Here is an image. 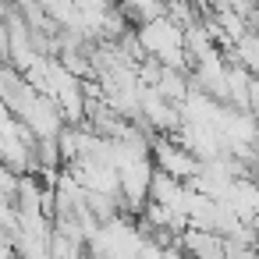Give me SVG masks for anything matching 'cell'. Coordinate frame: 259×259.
<instances>
[{"label":"cell","instance_id":"1","mask_svg":"<svg viewBox=\"0 0 259 259\" xmlns=\"http://www.w3.org/2000/svg\"><path fill=\"white\" fill-rule=\"evenodd\" d=\"M139 47L146 50V57L160 61L163 68H178V71H188V50H185V29L174 25L167 15L160 18H149L139 25Z\"/></svg>","mask_w":259,"mask_h":259},{"label":"cell","instance_id":"2","mask_svg":"<svg viewBox=\"0 0 259 259\" xmlns=\"http://www.w3.org/2000/svg\"><path fill=\"white\" fill-rule=\"evenodd\" d=\"M149 160L156 170H163L178 181H192L199 174V163H202L195 153H188L181 142H174L170 135H160V132L149 139Z\"/></svg>","mask_w":259,"mask_h":259},{"label":"cell","instance_id":"3","mask_svg":"<svg viewBox=\"0 0 259 259\" xmlns=\"http://www.w3.org/2000/svg\"><path fill=\"white\" fill-rule=\"evenodd\" d=\"M224 57L234 61V64H241L252 78H259V29H248L231 50H224Z\"/></svg>","mask_w":259,"mask_h":259},{"label":"cell","instance_id":"4","mask_svg":"<svg viewBox=\"0 0 259 259\" xmlns=\"http://www.w3.org/2000/svg\"><path fill=\"white\" fill-rule=\"evenodd\" d=\"M121 15L132 18L135 25H142V22L163 15V0H121Z\"/></svg>","mask_w":259,"mask_h":259},{"label":"cell","instance_id":"5","mask_svg":"<svg viewBox=\"0 0 259 259\" xmlns=\"http://www.w3.org/2000/svg\"><path fill=\"white\" fill-rule=\"evenodd\" d=\"M18 181H22V174H18V170H11L8 163H0V202L15 206V195H18Z\"/></svg>","mask_w":259,"mask_h":259},{"label":"cell","instance_id":"6","mask_svg":"<svg viewBox=\"0 0 259 259\" xmlns=\"http://www.w3.org/2000/svg\"><path fill=\"white\" fill-rule=\"evenodd\" d=\"M245 110L255 117V124H259V78H252L248 82V100H245Z\"/></svg>","mask_w":259,"mask_h":259}]
</instances>
